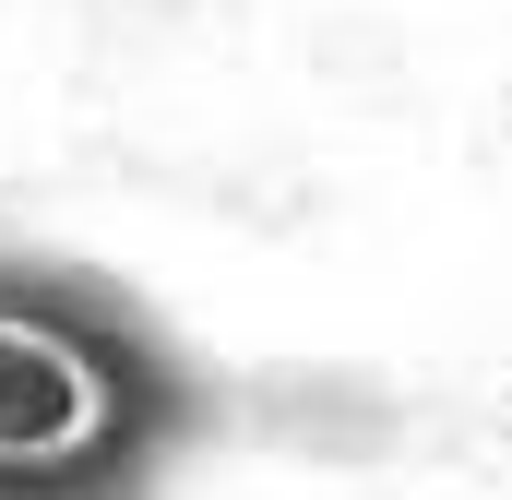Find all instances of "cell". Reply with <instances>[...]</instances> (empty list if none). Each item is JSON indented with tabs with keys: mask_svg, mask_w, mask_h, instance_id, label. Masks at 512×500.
Here are the masks:
<instances>
[{
	"mask_svg": "<svg viewBox=\"0 0 512 500\" xmlns=\"http://www.w3.org/2000/svg\"><path fill=\"white\" fill-rule=\"evenodd\" d=\"M108 417H120V393L96 370V346L0 310V465H72L108 441Z\"/></svg>",
	"mask_w": 512,
	"mask_h": 500,
	"instance_id": "1",
	"label": "cell"
}]
</instances>
